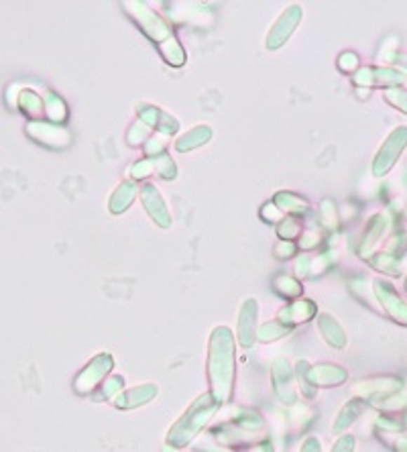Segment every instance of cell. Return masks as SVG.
Segmentation results:
<instances>
[{
    "label": "cell",
    "instance_id": "6da1fadb",
    "mask_svg": "<svg viewBox=\"0 0 407 452\" xmlns=\"http://www.w3.org/2000/svg\"><path fill=\"white\" fill-rule=\"evenodd\" d=\"M234 352L236 343L232 330L226 326L212 330L208 347V379L210 393L218 404H226L234 390Z\"/></svg>",
    "mask_w": 407,
    "mask_h": 452
},
{
    "label": "cell",
    "instance_id": "7a4b0ae2",
    "mask_svg": "<svg viewBox=\"0 0 407 452\" xmlns=\"http://www.w3.org/2000/svg\"><path fill=\"white\" fill-rule=\"evenodd\" d=\"M126 13L137 21V25L141 27V31L151 39L153 43H157L159 51H161L163 60L175 67H180L185 63V53H183L182 45L178 43V39L171 33V27L163 21L159 15H155L147 4L142 2H124Z\"/></svg>",
    "mask_w": 407,
    "mask_h": 452
},
{
    "label": "cell",
    "instance_id": "3957f363",
    "mask_svg": "<svg viewBox=\"0 0 407 452\" xmlns=\"http://www.w3.org/2000/svg\"><path fill=\"white\" fill-rule=\"evenodd\" d=\"M220 404L212 397V393H204L200 395L187 410L183 411L182 418L169 428L167 432V444L173 448H183L187 446L204 426L214 418V413L218 411Z\"/></svg>",
    "mask_w": 407,
    "mask_h": 452
},
{
    "label": "cell",
    "instance_id": "277c9868",
    "mask_svg": "<svg viewBox=\"0 0 407 452\" xmlns=\"http://www.w3.org/2000/svg\"><path fill=\"white\" fill-rule=\"evenodd\" d=\"M112 365H114V361H112V357H110L108 352L96 354V357L81 369L80 375L76 377V381H74V391H76L78 395H86V393L96 390V387L100 385L102 379L110 373Z\"/></svg>",
    "mask_w": 407,
    "mask_h": 452
},
{
    "label": "cell",
    "instance_id": "5b68a950",
    "mask_svg": "<svg viewBox=\"0 0 407 452\" xmlns=\"http://www.w3.org/2000/svg\"><path fill=\"white\" fill-rule=\"evenodd\" d=\"M407 147V128L406 126H399L395 128L389 139H387L383 147L377 151L375 155V161H373V175L381 178L385 175L387 171L395 165V161L399 159L401 151Z\"/></svg>",
    "mask_w": 407,
    "mask_h": 452
},
{
    "label": "cell",
    "instance_id": "8992f818",
    "mask_svg": "<svg viewBox=\"0 0 407 452\" xmlns=\"http://www.w3.org/2000/svg\"><path fill=\"white\" fill-rule=\"evenodd\" d=\"M302 17H304L302 6H295V4H293V6L285 8V13H281V17L275 21L273 29H271L269 35H267V41H265L267 49L275 51V49L283 47L285 43L289 41V37L293 35V31H295V27L300 25Z\"/></svg>",
    "mask_w": 407,
    "mask_h": 452
},
{
    "label": "cell",
    "instance_id": "52a82bcc",
    "mask_svg": "<svg viewBox=\"0 0 407 452\" xmlns=\"http://www.w3.org/2000/svg\"><path fill=\"white\" fill-rule=\"evenodd\" d=\"M271 379H273V390L279 397L281 404H295L298 401V391L293 385V369L285 359H277L271 367Z\"/></svg>",
    "mask_w": 407,
    "mask_h": 452
},
{
    "label": "cell",
    "instance_id": "ba28073f",
    "mask_svg": "<svg viewBox=\"0 0 407 452\" xmlns=\"http://www.w3.org/2000/svg\"><path fill=\"white\" fill-rule=\"evenodd\" d=\"M257 316H259V304L257 300L248 298L239 312V328L236 336L244 349H251L257 340Z\"/></svg>",
    "mask_w": 407,
    "mask_h": 452
},
{
    "label": "cell",
    "instance_id": "9c48e42d",
    "mask_svg": "<svg viewBox=\"0 0 407 452\" xmlns=\"http://www.w3.org/2000/svg\"><path fill=\"white\" fill-rule=\"evenodd\" d=\"M352 82L359 86H401L406 82V76L401 72L389 69V67H363L359 72H354Z\"/></svg>",
    "mask_w": 407,
    "mask_h": 452
},
{
    "label": "cell",
    "instance_id": "30bf717a",
    "mask_svg": "<svg viewBox=\"0 0 407 452\" xmlns=\"http://www.w3.org/2000/svg\"><path fill=\"white\" fill-rule=\"evenodd\" d=\"M141 202L147 210V214L151 216V220L161 228H169L171 226V214L165 206V200L159 194V190L155 185L147 184L141 187Z\"/></svg>",
    "mask_w": 407,
    "mask_h": 452
},
{
    "label": "cell",
    "instance_id": "8fae6325",
    "mask_svg": "<svg viewBox=\"0 0 407 452\" xmlns=\"http://www.w3.org/2000/svg\"><path fill=\"white\" fill-rule=\"evenodd\" d=\"M137 112H139V119H141L142 123L147 124V126H151V128H155L159 135L171 137V135H175L178 128H180V123H178L173 117H169L167 112H163L159 106L141 104Z\"/></svg>",
    "mask_w": 407,
    "mask_h": 452
},
{
    "label": "cell",
    "instance_id": "7c38bea8",
    "mask_svg": "<svg viewBox=\"0 0 407 452\" xmlns=\"http://www.w3.org/2000/svg\"><path fill=\"white\" fill-rule=\"evenodd\" d=\"M157 393H159V390H157L155 383H145V385L133 387V390L121 391L114 397V406L119 410H133V408H139V406L149 404L153 397H157Z\"/></svg>",
    "mask_w": 407,
    "mask_h": 452
},
{
    "label": "cell",
    "instance_id": "4fadbf2b",
    "mask_svg": "<svg viewBox=\"0 0 407 452\" xmlns=\"http://www.w3.org/2000/svg\"><path fill=\"white\" fill-rule=\"evenodd\" d=\"M375 293L379 298V302L383 304V308L397 320V322H407V306L401 302V298L397 295V291L393 289L391 284H387L383 279L375 281Z\"/></svg>",
    "mask_w": 407,
    "mask_h": 452
},
{
    "label": "cell",
    "instance_id": "5bb4252c",
    "mask_svg": "<svg viewBox=\"0 0 407 452\" xmlns=\"http://www.w3.org/2000/svg\"><path fill=\"white\" fill-rule=\"evenodd\" d=\"M309 383L318 390V387H334L346 381V371L338 365H330V363H320V365H309Z\"/></svg>",
    "mask_w": 407,
    "mask_h": 452
},
{
    "label": "cell",
    "instance_id": "9a60e30c",
    "mask_svg": "<svg viewBox=\"0 0 407 452\" xmlns=\"http://www.w3.org/2000/svg\"><path fill=\"white\" fill-rule=\"evenodd\" d=\"M316 312H318V306H316L312 300H298V302H293V304H289V306L279 310L277 320H279L281 324H285V326L293 328V326L300 324V322L312 320V318L316 316Z\"/></svg>",
    "mask_w": 407,
    "mask_h": 452
},
{
    "label": "cell",
    "instance_id": "2e32d148",
    "mask_svg": "<svg viewBox=\"0 0 407 452\" xmlns=\"http://www.w3.org/2000/svg\"><path fill=\"white\" fill-rule=\"evenodd\" d=\"M318 328H320L324 340L330 347H334V349H345L346 334L345 330H342V326L336 322L334 316H330V314H320V316H318Z\"/></svg>",
    "mask_w": 407,
    "mask_h": 452
},
{
    "label": "cell",
    "instance_id": "e0dca14e",
    "mask_svg": "<svg viewBox=\"0 0 407 452\" xmlns=\"http://www.w3.org/2000/svg\"><path fill=\"white\" fill-rule=\"evenodd\" d=\"M137 194H139V187L135 185V182H122V184L114 190V194L110 196L108 210H110L112 214H122V212H126V210L131 208V204L135 202Z\"/></svg>",
    "mask_w": 407,
    "mask_h": 452
},
{
    "label": "cell",
    "instance_id": "ac0fdd59",
    "mask_svg": "<svg viewBox=\"0 0 407 452\" xmlns=\"http://www.w3.org/2000/svg\"><path fill=\"white\" fill-rule=\"evenodd\" d=\"M212 139V128L208 126V124H200V126H196V128H192V131H187L185 135H182L178 141H175V149L178 151H194V149H198V147H202L208 141Z\"/></svg>",
    "mask_w": 407,
    "mask_h": 452
},
{
    "label": "cell",
    "instance_id": "d6986e66",
    "mask_svg": "<svg viewBox=\"0 0 407 452\" xmlns=\"http://www.w3.org/2000/svg\"><path fill=\"white\" fill-rule=\"evenodd\" d=\"M365 410V401H361V399H352V401H348L345 408L340 410L338 413V418L334 420V426H332V430L336 432V434H340V432H345L359 416H361V411Z\"/></svg>",
    "mask_w": 407,
    "mask_h": 452
},
{
    "label": "cell",
    "instance_id": "ffe728a7",
    "mask_svg": "<svg viewBox=\"0 0 407 452\" xmlns=\"http://www.w3.org/2000/svg\"><path fill=\"white\" fill-rule=\"evenodd\" d=\"M31 126L39 128V135H35L39 139V143H49V141H55V147H63L69 141V135L67 131L60 126V124H47V123H33Z\"/></svg>",
    "mask_w": 407,
    "mask_h": 452
},
{
    "label": "cell",
    "instance_id": "44dd1931",
    "mask_svg": "<svg viewBox=\"0 0 407 452\" xmlns=\"http://www.w3.org/2000/svg\"><path fill=\"white\" fill-rule=\"evenodd\" d=\"M273 204L277 206L281 212H287V214H305L307 212V202L302 200L300 196L291 194V192H279L275 196Z\"/></svg>",
    "mask_w": 407,
    "mask_h": 452
},
{
    "label": "cell",
    "instance_id": "7402d4cb",
    "mask_svg": "<svg viewBox=\"0 0 407 452\" xmlns=\"http://www.w3.org/2000/svg\"><path fill=\"white\" fill-rule=\"evenodd\" d=\"M385 226H387V222H385V218H383V214H379V216H375V218L371 220V225H368V228H366V232H365L363 247H361L363 257H366V253L375 247V243H377V241H379V237L383 234Z\"/></svg>",
    "mask_w": 407,
    "mask_h": 452
},
{
    "label": "cell",
    "instance_id": "603a6c76",
    "mask_svg": "<svg viewBox=\"0 0 407 452\" xmlns=\"http://www.w3.org/2000/svg\"><path fill=\"white\" fill-rule=\"evenodd\" d=\"M289 332H291L289 326L281 324L279 320H271V322H267L265 326H261V330L257 332V336H259L261 343H273V340L281 338V336L289 334Z\"/></svg>",
    "mask_w": 407,
    "mask_h": 452
},
{
    "label": "cell",
    "instance_id": "cb8c5ba5",
    "mask_svg": "<svg viewBox=\"0 0 407 452\" xmlns=\"http://www.w3.org/2000/svg\"><path fill=\"white\" fill-rule=\"evenodd\" d=\"M151 161H153V165H155V171L161 175L163 180H175V175H178V167H175V164L171 161V157H169L167 153H161V155L153 157Z\"/></svg>",
    "mask_w": 407,
    "mask_h": 452
},
{
    "label": "cell",
    "instance_id": "d4e9b609",
    "mask_svg": "<svg viewBox=\"0 0 407 452\" xmlns=\"http://www.w3.org/2000/svg\"><path fill=\"white\" fill-rule=\"evenodd\" d=\"M47 114L51 117V121H55L58 124L67 119V108H65V104H63L60 96L47 94Z\"/></svg>",
    "mask_w": 407,
    "mask_h": 452
},
{
    "label": "cell",
    "instance_id": "484cf974",
    "mask_svg": "<svg viewBox=\"0 0 407 452\" xmlns=\"http://www.w3.org/2000/svg\"><path fill=\"white\" fill-rule=\"evenodd\" d=\"M300 232H302V225H300V220L293 218V216H287V218L281 220L279 226H277V234L281 237V241H293V239L300 237Z\"/></svg>",
    "mask_w": 407,
    "mask_h": 452
},
{
    "label": "cell",
    "instance_id": "4316f807",
    "mask_svg": "<svg viewBox=\"0 0 407 452\" xmlns=\"http://www.w3.org/2000/svg\"><path fill=\"white\" fill-rule=\"evenodd\" d=\"M151 131H153L151 126H147L142 121H137V123L128 128V133H126V141H128V145H133V147H137V145H141V143H147V141H149Z\"/></svg>",
    "mask_w": 407,
    "mask_h": 452
},
{
    "label": "cell",
    "instance_id": "83f0119b",
    "mask_svg": "<svg viewBox=\"0 0 407 452\" xmlns=\"http://www.w3.org/2000/svg\"><path fill=\"white\" fill-rule=\"evenodd\" d=\"M275 289L285 295V298H298L302 293V286L300 281H295L293 277H287V275H281L275 279Z\"/></svg>",
    "mask_w": 407,
    "mask_h": 452
},
{
    "label": "cell",
    "instance_id": "f1b7e54d",
    "mask_svg": "<svg viewBox=\"0 0 407 452\" xmlns=\"http://www.w3.org/2000/svg\"><path fill=\"white\" fill-rule=\"evenodd\" d=\"M295 373H298V381H300V387H302V395H305V397H314V395H316V387L309 383V377H307V373H309V363H307V361H300V363L295 365Z\"/></svg>",
    "mask_w": 407,
    "mask_h": 452
},
{
    "label": "cell",
    "instance_id": "f546056e",
    "mask_svg": "<svg viewBox=\"0 0 407 452\" xmlns=\"http://www.w3.org/2000/svg\"><path fill=\"white\" fill-rule=\"evenodd\" d=\"M165 139H169V137L157 135V137H153V139H149V141L145 143V155H147V159H153V157L165 153V151H163V149H165V143H167Z\"/></svg>",
    "mask_w": 407,
    "mask_h": 452
},
{
    "label": "cell",
    "instance_id": "4dcf8cb0",
    "mask_svg": "<svg viewBox=\"0 0 407 452\" xmlns=\"http://www.w3.org/2000/svg\"><path fill=\"white\" fill-rule=\"evenodd\" d=\"M124 387V379H122L121 375H112L106 383H104V387L100 391V397H116L119 393Z\"/></svg>",
    "mask_w": 407,
    "mask_h": 452
},
{
    "label": "cell",
    "instance_id": "1f68e13d",
    "mask_svg": "<svg viewBox=\"0 0 407 452\" xmlns=\"http://www.w3.org/2000/svg\"><path fill=\"white\" fill-rule=\"evenodd\" d=\"M151 173H155V165L151 159H141L139 164L133 165V169H131V175H133V180H145V178H149Z\"/></svg>",
    "mask_w": 407,
    "mask_h": 452
},
{
    "label": "cell",
    "instance_id": "d6a6232c",
    "mask_svg": "<svg viewBox=\"0 0 407 452\" xmlns=\"http://www.w3.org/2000/svg\"><path fill=\"white\" fill-rule=\"evenodd\" d=\"M385 98L387 102L393 104L395 108H399V110H403L407 114V92L406 90H387L385 92Z\"/></svg>",
    "mask_w": 407,
    "mask_h": 452
},
{
    "label": "cell",
    "instance_id": "836d02e7",
    "mask_svg": "<svg viewBox=\"0 0 407 452\" xmlns=\"http://www.w3.org/2000/svg\"><path fill=\"white\" fill-rule=\"evenodd\" d=\"M379 259H381V261L373 259V265H375V267L383 269L385 273H393V275L399 273V261H397L395 257H391V255H379Z\"/></svg>",
    "mask_w": 407,
    "mask_h": 452
},
{
    "label": "cell",
    "instance_id": "e575fe53",
    "mask_svg": "<svg viewBox=\"0 0 407 452\" xmlns=\"http://www.w3.org/2000/svg\"><path fill=\"white\" fill-rule=\"evenodd\" d=\"M22 98H27V104H22L25 108V112L27 114H41V110H43V102H41V98L37 94H33V92H25L22 94Z\"/></svg>",
    "mask_w": 407,
    "mask_h": 452
},
{
    "label": "cell",
    "instance_id": "d590c367",
    "mask_svg": "<svg viewBox=\"0 0 407 452\" xmlns=\"http://www.w3.org/2000/svg\"><path fill=\"white\" fill-rule=\"evenodd\" d=\"M356 65H359V58L354 53H350V51H345L338 58V69L345 72V74H352L356 69Z\"/></svg>",
    "mask_w": 407,
    "mask_h": 452
},
{
    "label": "cell",
    "instance_id": "8d00e7d4",
    "mask_svg": "<svg viewBox=\"0 0 407 452\" xmlns=\"http://www.w3.org/2000/svg\"><path fill=\"white\" fill-rule=\"evenodd\" d=\"M354 444H356L354 436L352 434H345V436H340L336 440V444L332 446L330 452H354Z\"/></svg>",
    "mask_w": 407,
    "mask_h": 452
},
{
    "label": "cell",
    "instance_id": "74e56055",
    "mask_svg": "<svg viewBox=\"0 0 407 452\" xmlns=\"http://www.w3.org/2000/svg\"><path fill=\"white\" fill-rule=\"evenodd\" d=\"M275 255H277L279 259H287V257L295 255V245H293V241H279V243L275 245Z\"/></svg>",
    "mask_w": 407,
    "mask_h": 452
},
{
    "label": "cell",
    "instance_id": "f35d334b",
    "mask_svg": "<svg viewBox=\"0 0 407 452\" xmlns=\"http://www.w3.org/2000/svg\"><path fill=\"white\" fill-rule=\"evenodd\" d=\"M261 216L269 222H279L281 220V210L275 204H265L261 210Z\"/></svg>",
    "mask_w": 407,
    "mask_h": 452
},
{
    "label": "cell",
    "instance_id": "ab89813d",
    "mask_svg": "<svg viewBox=\"0 0 407 452\" xmlns=\"http://www.w3.org/2000/svg\"><path fill=\"white\" fill-rule=\"evenodd\" d=\"M309 271H312V259L307 255H302L295 263V273H298V277H307Z\"/></svg>",
    "mask_w": 407,
    "mask_h": 452
},
{
    "label": "cell",
    "instance_id": "60d3db41",
    "mask_svg": "<svg viewBox=\"0 0 407 452\" xmlns=\"http://www.w3.org/2000/svg\"><path fill=\"white\" fill-rule=\"evenodd\" d=\"M300 452H322V444H320V440H318L316 436H309V438H305L304 440Z\"/></svg>",
    "mask_w": 407,
    "mask_h": 452
},
{
    "label": "cell",
    "instance_id": "b9f144b4",
    "mask_svg": "<svg viewBox=\"0 0 407 452\" xmlns=\"http://www.w3.org/2000/svg\"><path fill=\"white\" fill-rule=\"evenodd\" d=\"M304 239H307V241H302V248H312L320 243V239H318V234H316V232H307Z\"/></svg>",
    "mask_w": 407,
    "mask_h": 452
},
{
    "label": "cell",
    "instance_id": "7bdbcfd3",
    "mask_svg": "<svg viewBox=\"0 0 407 452\" xmlns=\"http://www.w3.org/2000/svg\"><path fill=\"white\" fill-rule=\"evenodd\" d=\"M253 452H273V444H271L269 440H267V442H261Z\"/></svg>",
    "mask_w": 407,
    "mask_h": 452
},
{
    "label": "cell",
    "instance_id": "ee69618b",
    "mask_svg": "<svg viewBox=\"0 0 407 452\" xmlns=\"http://www.w3.org/2000/svg\"><path fill=\"white\" fill-rule=\"evenodd\" d=\"M393 62L397 63V65H401V67H403V69L407 72V55H406V53H399V55H397V58H395Z\"/></svg>",
    "mask_w": 407,
    "mask_h": 452
},
{
    "label": "cell",
    "instance_id": "f6af8a7d",
    "mask_svg": "<svg viewBox=\"0 0 407 452\" xmlns=\"http://www.w3.org/2000/svg\"><path fill=\"white\" fill-rule=\"evenodd\" d=\"M161 452H180V448H173V446H169V444H165V446H163V451Z\"/></svg>",
    "mask_w": 407,
    "mask_h": 452
}]
</instances>
